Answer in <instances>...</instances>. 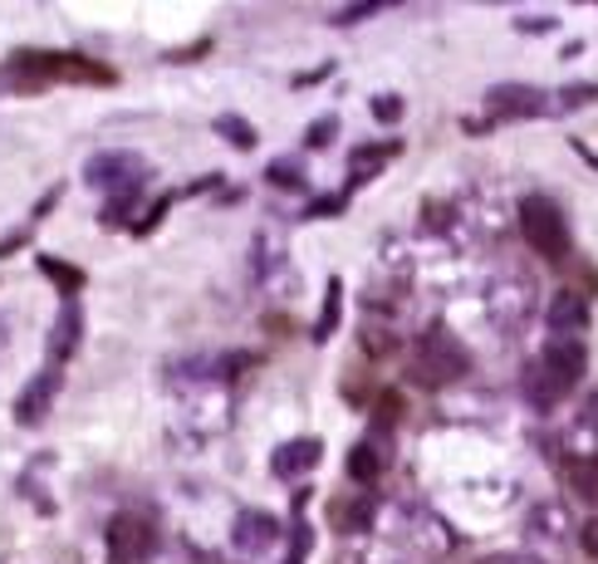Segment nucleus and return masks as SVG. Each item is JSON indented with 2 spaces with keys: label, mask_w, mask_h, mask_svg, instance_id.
I'll return each instance as SVG.
<instances>
[{
  "label": "nucleus",
  "mask_w": 598,
  "mask_h": 564,
  "mask_svg": "<svg viewBox=\"0 0 598 564\" xmlns=\"http://www.w3.org/2000/svg\"><path fill=\"white\" fill-rule=\"evenodd\" d=\"M6 79L15 84V94H40V88H50V84H113V70L84 60V54L25 50L6 64Z\"/></svg>",
  "instance_id": "obj_1"
},
{
  "label": "nucleus",
  "mask_w": 598,
  "mask_h": 564,
  "mask_svg": "<svg viewBox=\"0 0 598 564\" xmlns=\"http://www.w3.org/2000/svg\"><path fill=\"white\" fill-rule=\"evenodd\" d=\"M471 368V354L461 348L457 334L447 330H427L417 338V354H412V383H422V388H447V383H457L461 374Z\"/></svg>",
  "instance_id": "obj_2"
},
{
  "label": "nucleus",
  "mask_w": 598,
  "mask_h": 564,
  "mask_svg": "<svg viewBox=\"0 0 598 564\" xmlns=\"http://www.w3.org/2000/svg\"><path fill=\"white\" fill-rule=\"evenodd\" d=\"M521 231L545 261H564V255H569V226H564L559 207L549 197H525L521 201Z\"/></svg>",
  "instance_id": "obj_3"
},
{
  "label": "nucleus",
  "mask_w": 598,
  "mask_h": 564,
  "mask_svg": "<svg viewBox=\"0 0 598 564\" xmlns=\"http://www.w3.org/2000/svg\"><path fill=\"white\" fill-rule=\"evenodd\" d=\"M108 560L113 564H148L157 555V525L138 511H118L108 521Z\"/></svg>",
  "instance_id": "obj_4"
},
{
  "label": "nucleus",
  "mask_w": 598,
  "mask_h": 564,
  "mask_svg": "<svg viewBox=\"0 0 598 564\" xmlns=\"http://www.w3.org/2000/svg\"><path fill=\"white\" fill-rule=\"evenodd\" d=\"M148 177V163H143L138 153H98L94 163L84 167V182L108 191V197H123V191H133Z\"/></svg>",
  "instance_id": "obj_5"
},
{
  "label": "nucleus",
  "mask_w": 598,
  "mask_h": 564,
  "mask_svg": "<svg viewBox=\"0 0 598 564\" xmlns=\"http://www.w3.org/2000/svg\"><path fill=\"white\" fill-rule=\"evenodd\" d=\"M60 383H64V368H44V374H35L25 383V393L15 398V422H40L44 412H50V403H54V393H60Z\"/></svg>",
  "instance_id": "obj_6"
},
{
  "label": "nucleus",
  "mask_w": 598,
  "mask_h": 564,
  "mask_svg": "<svg viewBox=\"0 0 598 564\" xmlns=\"http://www.w3.org/2000/svg\"><path fill=\"white\" fill-rule=\"evenodd\" d=\"M539 358H545V368L559 378V388H564V393H569L574 383L584 378V368H589V348H584L579 338H555V344H549Z\"/></svg>",
  "instance_id": "obj_7"
},
{
  "label": "nucleus",
  "mask_w": 598,
  "mask_h": 564,
  "mask_svg": "<svg viewBox=\"0 0 598 564\" xmlns=\"http://www.w3.org/2000/svg\"><path fill=\"white\" fill-rule=\"evenodd\" d=\"M319 461H324V442H319V437H295V442H285L275 457H270V467H275V477L295 481V477H310Z\"/></svg>",
  "instance_id": "obj_8"
},
{
  "label": "nucleus",
  "mask_w": 598,
  "mask_h": 564,
  "mask_svg": "<svg viewBox=\"0 0 598 564\" xmlns=\"http://www.w3.org/2000/svg\"><path fill=\"white\" fill-rule=\"evenodd\" d=\"M324 521H329L338 535H358V530L374 525V501H368L364 491H348V495H334L329 505H324Z\"/></svg>",
  "instance_id": "obj_9"
},
{
  "label": "nucleus",
  "mask_w": 598,
  "mask_h": 564,
  "mask_svg": "<svg viewBox=\"0 0 598 564\" xmlns=\"http://www.w3.org/2000/svg\"><path fill=\"white\" fill-rule=\"evenodd\" d=\"M235 550H245V555H255V550H270L280 540V521L265 511H241L235 515V530H231Z\"/></svg>",
  "instance_id": "obj_10"
},
{
  "label": "nucleus",
  "mask_w": 598,
  "mask_h": 564,
  "mask_svg": "<svg viewBox=\"0 0 598 564\" xmlns=\"http://www.w3.org/2000/svg\"><path fill=\"white\" fill-rule=\"evenodd\" d=\"M78 334H84V314H78V304H64L60 320L50 324V364H54V368H64V364L74 358Z\"/></svg>",
  "instance_id": "obj_11"
},
{
  "label": "nucleus",
  "mask_w": 598,
  "mask_h": 564,
  "mask_svg": "<svg viewBox=\"0 0 598 564\" xmlns=\"http://www.w3.org/2000/svg\"><path fill=\"white\" fill-rule=\"evenodd\" d=\"M521 393H525L529 403H535L539 412H549V408H555V403L564 398L559 378L545 368V358H529V364H525V374H521Z\"/></svg>",
  "instance_id": "obj_12"
},
{
  "label": "nucleus",
  "mask_w": 598,
  "mask_h": 564,
  "mask_svg": "<svg viewBox=\"0 0 598 564\" xmlns=\"http://www.w3.org/2000/svg\"><path fill=\"white\" fill-rule=\"evenodd\" d=\"M486 104L501 113V118H521V113L529 118V113L545 108V94H539V88H525V84H521V88H515V84H501V88H491Z\"/></svg>",
  "instance_id": "obj_13"
},
{
  "label": "nucleus",
  "mask_w": 598,
  "mask_h": 564,
  "mask_svg": "<svg viewBox=\"0 0 598 564\" xmlns=\"http://www.w3.org/2000/svg\"><path fill=\"white\" fill-rule=\"evenodd\" d=\"M549 324H555V334H584L589 330V304H584L574 290H559L555 300H549Z\"/></svg>",
  "instance_id": "obj_14"
},
{
  "label": "nucleus",
  "mask_w": 598,
  "mask_h": 564,
  "mask_svg": "<svg viewBox=\"0 0 598 564\" xmlns=\"http://www.w3.org/2000/svg\"><path fill=\"white\" fill-rule=\"evenodd\" d=\"M388 467V442L374 437V442H358L348 451V477L354 481H378V471Z\"/></svg>",
  "instance_id": "obj_15"
},
{
  "label": "nucleus",
  "mask_w": 598,
  "mask_h": 564,
  "mask_svg": "<svg viewBox=\"0 0 598 564\" xmlns=\"http://www.w3.org/2000/svg\"><path fill=\"white\" fill-rule=\"evenodd\" d=\"M338 310H344V280H329V300H324L319 324H314V338H319V344L338 330Z\"/></svg>",
  "instance_id": "obj_16"
},
{
  "label": "nucleus",
  "mask_w": 598,
  "mask_h": 564,
  "mask_svg": "<svg viewBox=\"0 0 598 564\" xmlns=\"http://www.w3.org/2000/svg\"><path fill=\"white\" fill-rule=\"evenodd\" d=\"M40 270H44L50 280H60V290H70V295H74L78 285H84V270L70 265V261H54V255H40Z\"/></svg>",
  "instance_id": "obj_17"
},
{
  "label": "nucleus",
  "mask_w": 598,
  "mask_h": 564,
  "mask_svg": "<svg viewBox=\"0 0 598 564\" xmlns=\"http://www.w3.org/2000/svg\"><path fill=\"white\" fill-rule=\"evenodd\" d=\"M217 133L231 148H255V128L245 118H231V113H225V118H217Z\"/></svg>",
  "instance_id": "obj_18"
},
{
  "label": "nucleus",
  "mask_w": 598,
  "mask_h": 564,
  "mask_svg": "<svg viewBox=\"0 0 598 564\" xmlns=\"http://www.w3.org/2000/svg\"><path fill=\"white\" fill-rule=\"evenodd\" d=\"M569 477H574V491L579 495H598V467L594 461H569Z\"/></svg>",
  "instance_id": "obj_19"
},
{
  "label": "nucleus",
  "mask_w": 598,
  "mask_h": 564,
  "mask_svg": "<svg viewBox=\"0 0 598 564\" xmlns=\"http://www.w3.org/2000/svg\"><path fill=\"white\" fill-rule=\"evenodd\" d=\"M398 417H402V403L392 398V393H382V398H378V408H374V422H378V427H392V422H398Z\"/></svg>",
  "instance_id": "obj_20"
},
{
  "label": "nucleus",
  "mask_w": 598,
  "mask_h": 564,
  "mask_svg": "<svg viewBox=\"0 0 598 564\" xmlns=\"http://www.w3.org/2000/svg\"><path fill=\"white\" fill-rule=\"evenodd\" d=\"M334 133H338V123L334 118H319V123H314V133H310V148H329Z\"/></svg>",
  "instance_id": "obj_21"
},
{
  "label": "nucleus",
  "mask_w": 598,
  "mask_h": 564,
  "mask_svg": "<svg viewBox=\"0 0 598 564\" xmlns=\"http://www.w3.org/2000/svg\"><path fill=\"white\" fill-rule=\"evenodd\" d=\"M594 98H598V84H574L569 94L559 98V104H564V108H574V104H594Z\"/></svg>",
  "instance_id": "obj_22"
},
{
  "label": "nucleus",
  "mask_w": 598,
  "mask_h": 564,
  "mask_svg": "<svg viewBox=\"0 0 598 564\" xmlns=\"http://www.w3.org/2000/svg\"><path fill=\"white\" fill-rule=\"evenodd\" d=\"M270 182H275V187H300L304 177H300L290 163H275V167H270Z\"/></svg>",
  "instance_id": "obj_23"
},
{
  "label": "nucleus",
  "mask_w": 598,
  "mask_h": 564,
  "mask_svg": "<svg viewBox=\"0 0 598 564\" xmlns=\"http://www.w3.org/2000/svg\"><path fill=\"white\" fill-rule=\"evenodd\" d=\"M579 545H584V555H589V560H598V515H594V521H584Z\"/></svg>",
  "instance_id": "obj_24"
},
{
  "label": "nucleus",
  "mask_w": 598,
  "mask_h": 564,
  "mask_svg": "<svg viewBox=\"0 0 598 564\" xmlns=\"http://www.w3.org/2000/svg\"><path fill=\"white\" fill-rule=\"evenodd\" d=\"M374 113H378L382 123H392L402 113V98H374Z\"/></svg>",
  "instance_id": "obj_25"
},
{
  "label": "nucleus",
  "mask_w": 598,
  "mask_h": 564,
  "mask_svg": "<svg viewBox=\"0 0 598 564\" xmlns=\"http://www.w3.org/2000/svg\"><path fill=\"white\" fill-rule=\"evenodd\" d=\"M481 564H535V560H525V555H491V560H481Z\"/></svg>",
  "instance_id": "obj_26"
},
{
  "label": "nucleus",
  "mask_w": 598,
  "mask_h": 564,
  "mask_svg": "<svg viewBox=\"0 0 598 564\" xmlns=\"http://www.w3.org/2000/svg\"><path fill=\"white\" fill-rule=\"evenodd\" d=\"M285 564H300V560H285Z\"/></svg>",
  "instance_id": "obj_27"
}]
</instances>
